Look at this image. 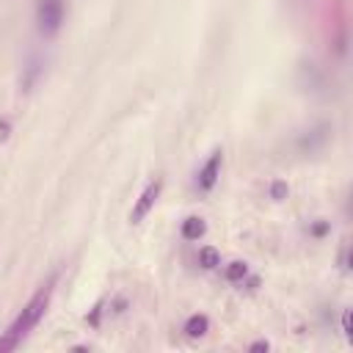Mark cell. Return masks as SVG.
<instances>
[{"instance_id":"52a82bcc","label":"cell","mask_w":353,"mask_h":353,"mask_svg":"<svg viewBox=\"0 0 353 353\" xmlns=\"http://www.w3.org/2000/svg\"><path fill=\"white\" fill-rule=\"evenodd\" d=\"M199 265H201V268H215V265H221L218 251H215L212 245H204V248L199 251Z\"/></svg>"},{"instance_id":"5b68a950","label":"cell","mask_w":353,"mask_h":353,"mask_svg":"<svg viewBox=\"0 0 353 353\" xmlns=\"http://www.w3.org/2000/svg\"><path fill=\"white\" fill-rule=\"evenodd\" d=\"M204 221L201 218H196V215H190V218H185L182 221V237L185 240H199L201 234H204Z\"/></svg>"},{"instance_id":"277c9868","label":"cell","mask_w":353,"mask_h":353,"mask_svg":"<svg viewBox=\"0 0 353 353\" xmlns=\"http://www.w3.org/2000/svg\"><path fill=\"white\" fill-rule=\"evenodd\" d=\"M221 163H223V154H221V149H215V152L210 154V160L201 165L199 179H196V185H199L201 193H207V190L215 188V182H218V176H221Z\"/></svg>"},{"instance_id":"7a4b0ae2","label":"cell","mask_w":353,"mask_h":353,"mask_svg":"<svg viewBox=\"0 0 353 353\" xmlns=\"http://www.w3.org/2000/svg\"><path fill=\"white\" fill-rule=\"evenodd\" d=\"M66 22V0H39L36 3V28L44 39L55 36Z\"/></svg>"},{"instance_id":"9c48e42d","label":"cell","mask_w":353,"mask_h":353,"mask_svg":"<svg viewBox=\"0 0 353 353\" xmlns=\"http://www.w3.org/2000/svg\"><path fill=\"white\" fill-rule=\"evenodd\" d=\"M281 193H284V185H273V196H276V199H279V196H281Z\"/></svg>"},{"instance_id":"6da1fadb","label":"cell","mask_w":353,"mask_h":353,"mask_svg":"<svg viewBox=\"0 0 353 353\" xmlns=\"http://www.w3.org/2000/svg\"><path fill=\"white\" fill-rule=\"evenodd\" d=\"M55 281H58V273H52V276L30 295V301L19 309V314L11 320V325H8V328L3 331V336H0V353H8V350H14V347H19V345L28 339V334L41 323V317H44L50 301H52Z\"/></svg>"},{"instance_id":"8992f818","label":"cell","mask_w":353,"mask_h":353,"mask_svg":"<svg viewBox=\"0 0 353 353\" xmlns=\"http://www.w3.org/2000/svg\"><path fill=\"white\" fill-rule=\"evenodd\" d=\"M207 328H210V320H207L204 314H193V317H188V323H185V334H188V336H204Z\"/></svg>"},{"instance_id":"ba28073f","label":"cell","mask_w":353,"mask_h":353,"mask_svg":"<svg viewBox=\"0 0 353 353\" xmlns=\"http://www.w3.org/2000/svg\"><path fill=\"white\" fill-rule=\"evenodd\" d=\"M223 273H226V279H229V281H240V279H245L248 268H245V262H229Z\"/></svg>"},{"instance_id":"3957f363","label":"cell","mask_w":353,"mask_h":353,"mask_svg":"<svg viewBox=\"0 0 353 353\" xmlns=\"http://www.w3.org/2000/svg\"><path fill=\"white\" fill-rule=\"evenodd\" d=\"M160 190H163V179H154V182H149V185L141 190V196H138V201H135V207H132V212H130V221H132V223H141V221L152 212V207H154Z\"/></svg>"}]
</instances>
